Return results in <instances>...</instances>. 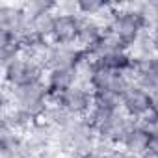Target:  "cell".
Here are the masks:
<instances>
[{
  "label": "cell",
  "mask_w": 158,
  "mask_h": 158,
  "mask_svg": "<svg viewBox=\"0 0 158 158\" xmlns=\"http://www.w3.org/2000/svg\"><path fill=\"white\" fill-rule=\"evenodd\" d=\"M8 91L11 95L15 108H21L26 114H30L37 123L43 121V117L48 110V95H50L45 80H39V82L28 84V86H21L15 89L8 88Z\"/></svg>",
  "instance_id": "obj_1"
},
{
  "label": "cell",
  "mask_w": 158,
  "mask_h": 158,
  "mask_svg": "<svg viewBox=\"0 0 158 158\" xmlns=\"http://www.w3.org/2000/svg\"><path fill=\"white\" fill-rule=\"evenodd\" d=\"M4 73V86L10 89L21 88V86H28L39 80H45V65L43 61L30 58V56H21L15 61H11L10 65H6L2 69Z\"/></svg>",
  "instance_id": "obj_2"
},
{
  "label": "cell",
  "mask_w": 158,
  "mask_h": 158,
  "mask_svg": "<svg viewBox=\"0 0 158 158\" xmlns=\"http://www.w3.org/2000/svg\"><path fill=\"white\" fill-rule=\"evenodd\" d=\"M48 106H61L74 117H86L93 108V91L86 84H76L65 93L48 95Z\"/></svg>",
  "instance_id": "obj_3"
},
{
  "label": "cell",
  "mask_w": 158,
  "mask_h": 158,
  "mask_svg": "<svg viewBox=\"0 0 158 158\" xmlns=\"http://www.w3.org/2000/svg\"><path fill=\"white\" fill-rule=\"evenodd\" d=\"M154 106H156V102H154L152 95L136 82H132L121 97V110L136 121H139L143 115H147Z\"/></svg>",
  "instance_id": "obj_4"
},
{
  "label": "cell",
  "mask_w": 158,
  "mask_h": 158,
  "mask_svg": "<svg viewBox=\"0 0 158 158\" xmlns=\"http://www.w3.org/2000/svg\"><path fill=\"white\" fill-rule=\"evenodd\" d=\"M78 34H80V15L56 13L50 35V41L54 45H65V47L78 45Z\"/></svg>",
  "instance_id": "obj_5"
},
{
  "label": "cell",
  "mask_w": 158,
  "mask_h": 158,
  "mask_svg": "<svg viewBox=\"0 0 158 158\" xmlns=\"http://www.w3.org/2000/svg\"><path fill=\"white\" fill-rule=\"evenodd\" d=\"M30 26V15L23 4H0V30H10L15 34L26 32Z\"/></svg>",
  "instance_id": "obj_6"
},
{
  "label": "cell",
  "mask_w": 158,
  "mask_h": 158,
  "mask_svg": "<svg viewBox=\"0 0 158 158\" xmlns=\"http://www.w3.org/2000/svg\"><path fill=\"white\" fill-rule=\"evenodd\" d=\"M45 82H47V88H48L50 95H54V93H65V91H69L71 88H74L78 84V71L73 69V67L47 71Z\"/></svg>",
  "instance_id": "obj_7"
},
{
  "label": "cell",
  "mask_w": 158,
  "mask_h": 158,
  "mask_svg": "<svg viewBox=\"0 0 158 158\" xmlns=\"http://www.w3.org/2000/svg\"><path fill=\"white\" fill-rule=\"evenodd\" d=\"M104 34V23L95 17H80V34H78V47L89 48Z\"/></svg>",
  "instance_id": "obj_8"
},
{
  "label": "cell",
  "mask_w": 158,
  "mask_h": 158,
  "mask_svg": "<svg viewBox=\"0 0 158 158\" xmlns=\"http://www.w3.org/2000/svg\"><path fill=\"white\" fill-rule=\"evenodd\" d=\"M149 130L143 128L138 121L128 128V132L125 134L123 141H121V147L130 152V154H143L145 149H147V141H149Z\"/></svg>",
  "instance_id": "obj_9"
},
{
  "label": "cell",
  "mask_w": 158,
  "mask_h": 158,
  "mask_svg": "<svg viewBox=\"0 0 158 158\" xmlns=\"http://www.w3.org/2000/svg\"><path fill=\"white\" fill-rule=\"evenodd\" d=\"M23 6L30 17L58 13V8H60V4L54 2V0H30V2H23Z\"/></svg>",
  "instance_id": "obj_10"
},
{
  "label": "cell",
  "mask_w": 158,
  "mask_h": 158,
  "mask_svg": "<svg viewBox=\"0 0 158 158\" xmlns=\"http://www.w3.org/2000/svg\"><path fill=\"white\" fill-rule=\"evenodd\" d=\"M54 21H56V13L50 15H41V17H30V26L28 30H32L34 34L50 39L52 35V28H54Z\"/></svg>",
  "instance_id": "obj_11"
},
{
  "label": "cell",
  "mask_w": 158,
  "mask_h": 158,
  "mask_svg": "<svg viewBox=\"0 0 158 158\" xmlns=\"http://www.w3.org/2000/svg\"><path fill=\"white\" fill-rule=\"evenodd\" d=\"M141 158H158V128L151 130L149 141H147V149L141 154Z\"/></svg>",
  "instance_id": "obj_12"
},
{
  "label": "cell",
  "mask_w": 158,
  "mask_h": 158,
  "mask_svg": "<svg viewBox=\"0 0 158 158\" xmlns=\"http://www.w3.org/2000/svg\"><path fill=\"white\" fill-rule=\"evenodd\" d=\"M102 158H132V154L127 152L123 147H110L102 152Z\"/></svg>",
  "instance_id": "obj_13"
},
{
  "label": "cell",
  "mask_w": 158,
  "mask_h": 158,
  "mask_svg": "<svg viewBox=\"0 0 158 158\" xmlns=\"http://www.w3.org/2000/svg\"><path fill=\"white\" fill-rule=\"evenodd\" d=\"M69 158H102V152L101 151H89V152H71Z\"/></svg>",
  "instance_id": "obj_14"
},
{
  "label": "cell",
  "mask_w": 158,
  "mask_h": 158,
  "mask_svg": "<svg viewBox=\"0 0 158 158\" xmlns=\"http://www.w3.org/2000/svg\"><path fill=\"white\" fill-rule=\"evenodd\" d=\"M149 35H151V41H152V45H154V50H156V54H158V23H154V24L151 26V30H149Z\"/></svg>",
  "instance_id": "obj_15"
}]
</instances>
